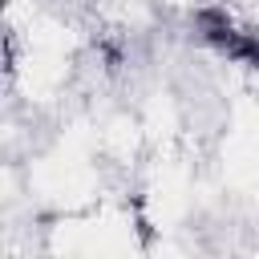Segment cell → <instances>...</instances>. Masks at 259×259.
Masks as SVG:
<instances>
[{
  "label": "cell",
  "instance_id": "1",
  "mask_svg": "<svg viewBox=\"0 0 259 259\" xmlns=\"http://www.w3.org/2000/svg\"><path fill=\"white\" fill-rule=\"evenodd\" d=\"M190 24H194V36L214 49L219 57L243 65V69H259V28L243 24L231 8L223 4H202L190 12Z\"/></svg>",
  "mask_w": 259,
  "mask_h": 259
}]
</instances>
